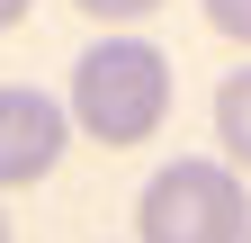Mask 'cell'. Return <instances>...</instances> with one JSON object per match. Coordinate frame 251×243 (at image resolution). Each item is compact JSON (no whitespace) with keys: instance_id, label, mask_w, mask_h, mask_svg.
<instances>
[{"instance_id":"cell-1","label":"cell","mask_w":251,"mask_h":243,"mask_svg":"<svg viewBox=\"0 0 251 243\" xmlns=\"http://www.w3.org/2000/svg\"><path fill=\"white\" fill-rule=\"evenodd\" d=\"M63 108H72V126L99 135V144L162 135V117H171V54L144 45V36H99L72 63V99Z\"/></svg>"},{"instance_id":"cell-7","label":"cell","mask_w":251,"mask_h":243,"mask_svg":"<svg viewBox=\"0 0 251 243\" xmlns=\"http://www.w3.org/2000/svg\"><path fill=\"white\" fill-rule=\"evenodd\" d=\"M18 18H27V0H0V27H18Z\"/></svg>"},{"instance_id":"cell-4","label":"cell","mask_w":251,"mask_h":243,"mask_svg":"<svg viewBox=\"0 0 251 243\" xmlns=\"http://www.w3.org/2000/svg\"><path fill=\"white\" fill-rule=\"evenodd\" d=\"M215 144H225V171H251V63L215 90Z\"/></svg>"},{"instance_id":"cell-9","label":"cell","mask_w":251,"mask_h":243,"mask_svg":"<svg viewBox=\"0 0 251 243\" xmlns=\"http://www.w3.org/2000/svg\"><path fill=\"white\" fill-rule=\"evenodd\" d=\"M242 243H251V234H242Z\"/></svg>"},{"instance_id":"cell-3","label":"cell","mask_w":251,"mask_h":243,"mask_svg":"<svg viewBox=\"0 0 251 243\" xmlns=\"http://www.w3.org/2000/svg\"><path fill=\"white\" fill-rule=\"evenodd\" d=\"M72 144V108L36 81H0V189H27L45 180Z\"/></svg>"},{"instance_id":"cell-5","label":"cell","mask_w":251,"mask_h":243,"mask_svg":"<svg viewBox=\"0 0 251 243\" xmlns=\"http://www.w3.org/2000/svg\"><path fill=\"white\" fill-rule=\"evenodd\" d=\"M206 27L233 36V45H251V0H206Z\"/></svg>"},{"instance_id":"cell-6","label":"cell","mask_w":251,"mask_h":243,"mask_svg":"<svg viewBox=\"0 0 251 243\" xmlns=\"http://www.w3.org/2000/svg\"><path fill=\"white\" fill-rule=\"evenodd\" d=\"M81 18H108V27H126V18H144V9H162V0H72Z\"/></svg>"},{"instance_id":"cell-2","label":"cell","mask_w":251,"mask_h":243,"mask_svg":"<svg viewBox=\"0 0 251 243\" xmlns=\"http://www.w3.org/2000/svg\"><path fill=\"white\" fill-rule=\"evenodd\" d=\"M135 225H144V243H242L251 234V189L215 153H179L144 180Z\"/></svg>"},{"instance_id":"cell-8","label":"cell","mask_w":251,"mask_h":243,"mask_svg":"<svg viewBox=\"0 0 251 243\" xmlns=\"http://www.w3.org/2000/svg\"><path fill=\"white\" fill-rule=\"evenodd\" d=\"M0 243H9V216H0Z\"/></svg>"}]
</instances>
